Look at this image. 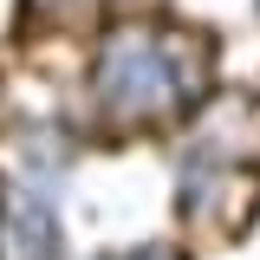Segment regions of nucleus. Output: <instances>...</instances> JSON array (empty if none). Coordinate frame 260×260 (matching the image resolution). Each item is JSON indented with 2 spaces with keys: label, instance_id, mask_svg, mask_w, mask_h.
I'll return each instance as SVG.
<instances>
[{
  "label": "nucleus",
  "instance_id": "nucleus-1",
  "mask_svg": "<svg viewBox=\"0 0 260 260\" xmlns=\"http://www.w3.org/2000/svg\"><path fill=\"white\" fill-rule=\"evenodd\" d=\"M98 91L111 104V117H124V124H156L169 111H182L195 98L189 39L156 26H124L98 59Z\"/></svg>",
  "mask_w": 260,
  "mask_h": 260
},
{
  "label": "nucleus",
  "instance_id": "nucleus-2",
  "mask_svg": "<svg viewBox=\"0 0 260 260\" xmlns=\"http://www.w3.org/2000/svg\"><path fill=\"white\" fill-rule=\"evenodd\" d=\"M130 260H169V254H130Z\"/></svg>",
  "mask_w": 260,
  "mask_h": 260
}]
</instances>
